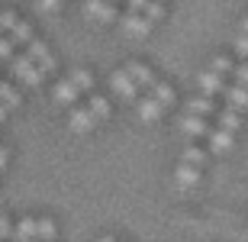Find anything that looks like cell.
Wrapping results in <instances>:
<instances>
[{
	"mask_svg": "<svg viewBox=\"0 0 248 242\" xmlns=\"http://www.w3.org/2000/svg\"><path fill=\"white\" fill-rule=\"evenodd\" d=\"M10 75L16 78V81H23L26 87H39L42 78H46V71L32 65L29 55H16V58H10Z\"/></svg>",
	"mask_w": 248,
	"mask_h": 242,
	"instance_id": "obj_1",
	"label": "cell"
},
{
	"mask_svg": "<svg viewBox=\"0 0 248 242\" xmlns=\"http://www.w3.org/2000/svg\"><path fill=\"white\" fill-rule=\"evenodd\" d=\"M110 87H113V94H120V97H123V103H139L136 100V87H139V84L132 81L129 71H113V75H110Z\"/></svg>",
	"mask_w": 248,
	"mask_h": 242,
	"instance_id": "obj_2",
	"label": "cell"
},
{
	"mask_svg": "<svg viewBox=\"0 0 248 242\" xmlns=\"http://www.w3.org/2000/svg\"><path fill=\"white\" fill-rule=\"evenodd\" d=\"M120 26L126 29L129 36H148L152 32V19L145 13H136V10H129L126 16H120Z\"/></svg>",
	"mask_w": 248,
	"mask_h": 242,
	"instance_id": "obj_3",
	"label": "cell"
},
{
	"mask_svg": "<svg viewBox=\"0 0 248 242\" xmlns=\"http://www.w3.org/2000/svg\"><path fill=\"white\" fill-rule=\"evenodd\" d=\"M29 58H32V62H36L39 68H42V71H55V55H52V52H48V46L46 42H39V39H32V42H29V52H26Z\"/></svg>",
	"mask_w": 248,
	"mask_h": 242,
	"instance_id": "obj_4",
	"label": "cell"
},
{
	"mask_svg": "<svg viewBox=\"0 0 248 242\" xmlns=\"http://www.w3.org/2000/svg\"><path fill=\"white\" fill-rule=\"evenodd\" d=\"M84 13L93 19H100V23H116V7L107 3V0H87L84 3Z\"/></svg>",
	"mask_w": 248,
	"mask_h": 242,
	"instance_id": "obj_5",
	"label": "cell"
},
{
	"mask_svg": "<svg viewBox=\"0 0 248 242\" xmlns=\"http://www.w3.org/2000/svg\"><path fill=\"white\" fill-rule=\"evenodd\" d=\"M181 132H184L187 139H200V136H206L210 132V126L203 123V116H197V113H187V116H181Z\"/></svg>",
	"mask_w": 248,
	"mask_h": 242,
	"instance_id": "obj_6",
	"label": "cell"
},
{
	"mask_svg": "<svg viewBox=\"0 0 248 242\" xmlns=\"http://www.w3.org/2000/svg\"><path fill=\"white\" fill-rule=\"evenodd\" d=\"M177 187H197L200 184V165H190V161H181L174 171Z\"/></svg>",
	"mask_w": 248,
	"mask_h": 242,
	"instance_id": "obj_7",
	"label": "cell"
},
{
	"mask_svg": "<svg viewBox=\"0 0 248 242\" xmlns=\"http://www.w3.org/2000/svg\"><path fill=\"white\" fill-rule=\"evenodd\" d=\"M68 126H71V132H91L93 126H97V116L91 113V107H87V110H71Z\"/></svg>",
	"mask_w": 248,
	"mask_h": 242,
	"instance_id": "obj_8",
	"label": "cell"
},
{
	"mask_svg": "<svg viewBox=\"0 0 248 242\" xmlns=\"http://www.w3.org/2000/svg\"><path fill=\"white\" fill-rule=\"evenodd\" d=\"M36 239H39L36 220H32V216H23V220L13 226V242H36Z\"/></svg>",
	"mask_w": 248,
	"mask_h": 242,
	"instance_id": "obj_9",
	"label": "cell"
},
{
	"mask_svg": "<svg viewBox=\"0 0 248 242\" xmlns=\"http://www.w3.org/2000/svg\"><path fill=\"white\" fill-rule=\"evenodd\" d=\"M222 97H226V100H229V107H235V110H248V87H245V84L222 87Z\"/></svg>",
	"mask_w": 248,
	"mask_h": 242,
	"instance_id": "obj_10",
	"label": "cell"
},
{
	"mask_svg": "<svg viewBox=\"0 0 248 242\" xmlns=\"http://www.w3.org/2000/svg\"><path fill=\"white\" fill-rule=\"evenodd\" d=\"M126 71L132 75V81H136L139 87H152V84H155V75H152V68L142 65V62H129Z\"/></svg>",
	"mask_w": 248,
	"mask_h": 242,
	"instance_id": "obj_11",
	"label": "cell"
},
{
	"mask_svg": "<svg viewBox=\"0 0 248 242\" xmlns=\"http://www.w3.org/2000/svg\"><path fill=\"white\" fill-rule=\"evenodd\" d=\"M161 110H165V103L158 100L155 94H152V97H145V100H139V116H142V120H148V123H155L158 116H161Z\"/></svg>",
	"mask_w": 248,
	"mask_h": 242,
	"instance_id": "obj_12",
	"label": "cell"
},
{
	"mask_svg": "<svg viewBox=\"0 0 248 242\" xmlns=\"http://www.w3.org/2000/svg\"><path fill=\"white\" fill-rule=\"evenodd\" d=\"M74 100H78V87H74V81H71V78H68V81H58L55 84V103L71 107Z\"/></svg>",
	"mask_w": 248,
	"mask_h": 242,
	"instance_id": "obj_13",
	"label": "cell"
},
{
	"mask_svg": "<svg viewBox=\"0 0 248 242\" xmlns=\"http://www.w3.org/2000/svg\"><path fill=\"white\" fill-rule=\"evenodd\" d=\"M197 81H200V87L206 94H222V87H226V84H222V78H219V71H203V75H197Z\"/></svg>",
	"mask_w": 248,
	"mask_h": 242,
	"instance_id": "obj_14",
	"label": "cell"
},
{
	"mask_svg": "<svg viewBox=\"0 0 248 242\" xmlns=\"http://www.w3.org/2000/svg\"><path fill=\"white\" fill-rule=\"evenodd\" d=\"M10 39H13V42H16V46H29V42H32V26H29V23H23V19H16V26L10 29Z\"/></svg>",
	"mask_w": 248,
	"mask_h": 242,
	"instance_id": "obj_15",
	"label": "cell"
},
{
	"mask_svg": "<svg viewBox=\"0 0 248 242\" xmlns=\"http://www.w3.org/2000/svg\"><path fill=\"white\" fill-rule=\"evenodd\" d=\"M210 145H213V152H229V149H232V132H229V129L210 132Z\"/></svg>",
	"mask_w": 248,
	"mask_h": 242,
	"instance_id": "obj_16",
	"label": "cell"
},
{
	"mask_svg": "<svg viewBox=\"0 0 248 242\" xmlns=\"http://www.w3.org/2000/svg\"><path fill=\"white\" fill-rule=\"evenodd\" d=\"M219 126H222V129H229V132H235V129L242 126L239 110H235V107H226V110H219Z\"/></svg>",
	"mask_w": 248,
	"mask_h": 242,
	"instance_id": "obj_17",
	"label": "cell"
},
{
	"mask_svg": "<svg viewBox=\"0 0 248 242\" xmlns=\"http://www.w3.org/2000/svg\"><path fill=\"white\" fill-rule=\"evenodd\" d=\"M0 100L7 103L10 110H19V103H23V97H19V94L13 91V87H10L7 81H0Z\"/></svg>",
	"mask_w": 248,
	"mask_h": 242,
	"instance_id": "obj_18",
	"label": "cell"
},
{
	"mask_svg": "<svg viewBox=\"0 0 248 242\" xmlns=\"http://www.w3.org/2000/svg\"><path fill=\"white\" fill-rule=\"evenodd\" d=\"M68 78L74 81V87H78V91H91V87H93V75H91V71H84V68L71 71Z\"/></svg>",
	"mask_w": 248,
	"mask_h": 242,
	"instance_id": "obj_19",
	"label": "cell"
},
{
	"mask_svg": "<svg viewBox=\"0 0 248 242\" xmlns=\"http://www.w3.org/2000/svg\"><path fill=\"white\" fill-rule=\"evenodd\" d=\"M187 113H197V116H210V113H213V103L206 100V97H193V100H187Z\"/></svg>",
	"mask_w": 248,
	"mask_h": 242,
	"instance_id": "obj_20",
	"label": "cell"
},
{
	"mask_svg": "<svg viewBox=\"0 0 248 242\" xmlns=\"http://www.w3.org/2000/svg\"><path fill=\"white\" fill-rule=\"evenodd\" d=\"M152 94H155V97H158L161 103H165V107H168V103H174V91H171V84L155 81V84H152Z\"/></svg>",
	"mask_w": 248,
	"mask_h": 242,
	"instance_id": "obj_21",
	"label": "cell"
},
{
	"mask_svg": "<svg viewBox=\"0 0 248 242\" xmlns=\"http://www.w3.org/2000/svg\"><path fill=\"white\" fill-rule=\"evenodd\" d=\"M91 113L97 120H107L110 116V100H103V97H91Z\"/></svg>",
	"mask_w": 248,
	"mask_h": 242,
	"instance_id": "obj_22",
	"label": "cell"
},
{
	"mask_svg": "<svg viewBox=\"0 0 248 242\" xmlns=\"http://www.w3.org/2000/svg\"><path fill=\"white\" fill-rule=\"evenodd\" d=\"M36 229H39V239H42V242H52V239H55V233H58L52 220H36Z\"/></svg>",
	"mask_w": 248,
	"mask_h": 242,
	"instance_id": "obj_23",
	"label": "cell"
},
{
	"mask_svg": "<svg viewBox=\"0 0 248 242\" xmlns=\"http://www.w3.org/2000/svg\"><path fill=\"white\" fill-rule=\"evenodd\" d=\"M181 161H190V165H203V161H206V152H200L197 145H187V149L181 152Z\"/></svg>",
	"mask_w": 248,
	"mask_h": 242,
	"instance_id": "obj_24",
	"label": "cell"
},
{
	"mask_svg": "<svg viewBox=\"0 0 248 242\" xmlns=\"http://www.w3.org/2000/svg\"><path fill=\"white\" fill-rule=\"evenodd\" d=\"M145 16L152 19V23H158V19L165 16V7H161V3H158V0H155V3H152V0H148V7H145Z\"/></svg>",
	"mask_w": 248,
	"mask_h": 242,
	"instance_id": "obj_25",
	"label": "cell"
},
{
	"mask_svg": "<svg viewBox=\"0 0 248 242\" xmlns=\"http://www.w3.org/2000/svg\"><path fill=\"white\" fill-rule=\"evenodd\" d=\"M213 71H219V75H229V71H232V62H229L226 55H216V58H213Z\"/></svg>",
	"mask_w": 248,
	"mask_h": 242,
	"instance_id": "obj_26",
	"label": "cell"
},
{
	"mask_svg": "<svg viewBox=\"0 0 248 242\" xmlns=\"http://www.w3.org/2000/svg\"><path fill=\"white\" fill-rule=\"evenodd\" d=\"M13 46H16L13 39H0V62H10L13 58Z\"/></svg>",
	"mask_w": 248,
	"mask_h": 242,
	"instance_id": "obj_27",
	"label": "cell"
},
{
	"mask_svg": "<svg viewBox=\"0 0 248 242\" xmlns=\"http://www.w3.org/2000/svg\"><path fill=\"white\" fill-rule=\"evenodd\" d=\"M62 7V0H36V10L39 13H55Z\"/></svg>",
	"mask_w": 248,
	"mask_h": 242,
	"instance_id": "obj_28",
	"label": "cell"
},
{
	"mask_svg": "<svg viewBox=\"0 0 248 242\" xmlns=\"http://www.w3.org/2000/svg\"><path fill=\"white\" fill-rule=\"evenodd\" d=\"M0 239H13V226H10V220L3 213H0Z\"/></svg>",
	"mask_w": 248,
	"mask_h": 242,
	"instance_id": "obj_29",
	"label": "cell"
},
{
	"mask_svg": "<svg viewBox=\"0 0 248 242\" xmlns=\"http://www.w3.org/2000/svg\"><path fill=\"white\" fill-rule=\"evenodd\" d=\"M235 52H239L242 58H248V32H242V36L235 39Z\"/></svg>",
	"mask_w": 248,
	"mask_h": 242,
	"instance_id": "obj_30",
	"label": "cell"
},
{
	"mask_svg": "<svg viewBox=\"0 0 248 242\" xmlns=\"http://www.w3.org/2000/svg\"><path fill=\"white\" fill-rule=\"evenodd\" d=\"M13 26H16V16H13L10 10H7V13H0V29H7V32H10Z\"/></svg>",
	"mask_w": 248,
	"mask_h": 242,
	"instance_id": "obj_31",
	"label": "cell"
},
{
	"mask_svg": "<svg viewBox=\"0 0 248 242\" xmlns=\"http://www.w3.org/2000/svg\"><path fill=\"white\" fill-rule=\"evenodd\" d=\"M232 75H235V84H245V87H248V65L232 68Z\"/></svg>",
	"mask_w": 248,
	"mask_h": 242,
	"instance_id": "obj_32",
	"label": "cell"
},
{
	"mask_svg": "<svg viewBox=\"0 0 248 242\" xmlns=\"http://www.w3.org/2000/svg\"><path fill=\"white\" fill-rule=\"evenodd\" d=\"M126 7H129V10H136V13H145L148 0H126Z\"/></svg>",
	"mask_w": 248,
	"mask_h": 242,
	"instance_id": "obj_33",
	"label": "cell"
},
{
	"mask_svg": "<svg viewBox=\"0 0 248 242\" xmlns=\"http://www.w3.org/2000/svg\"><path fill=\"white\" fill-rule=\"evenodd\" d=\"M7 159H10V152H7V149H0V171H3V165H7Z\"/></svg>",
	"mask_w": 248,
	"mask_h": 242,
	"instance_id": "obj_34",
	"label": "cell"
},
{
	"mask_svg": "<svg viewBox=\"0 0 248 242\" xmlns=\"http://www.w3.org/2000/svg\"><path fill=\"white\" fill-rule=\"evenodd\" d=\"M7 110H10V107H7L3 100H0V123H3V116H7Z\"/></svg>",
	"mask_w": 248,
	"mask_h": 242,
	"instance_id": "obj_35",
	"label": "cell"
},
{
	"mask_svg": "<svg viewBox=\"0 0 248 242\" xmlns=\"http://www.w3.org/2000/svg\"><path fill=\"white\" fill-rule=\"evenodd\" d=\"M242 32H248V16H245V19H242Z\"/></svg>",
	"mask_w": 248,
	"mask_h": 242,
	"instance_id": "obj_36",
	"label": "cell"
},
{
	"mask_svg": "<svg viewBox=\"0 0 248 242\" xmlns=\"http://www.w3.org/2000/svg\"><path fill=\"white\" fill-rule=\"evenodd\" d=\"M100 242H113V239H110V236H103V239H100Z\"/></svg>",
	"mask_w": 248,
	"mask_h": 242,
	"instance_id": "obj_37",
	"label": "cell"
}]
</instances>
